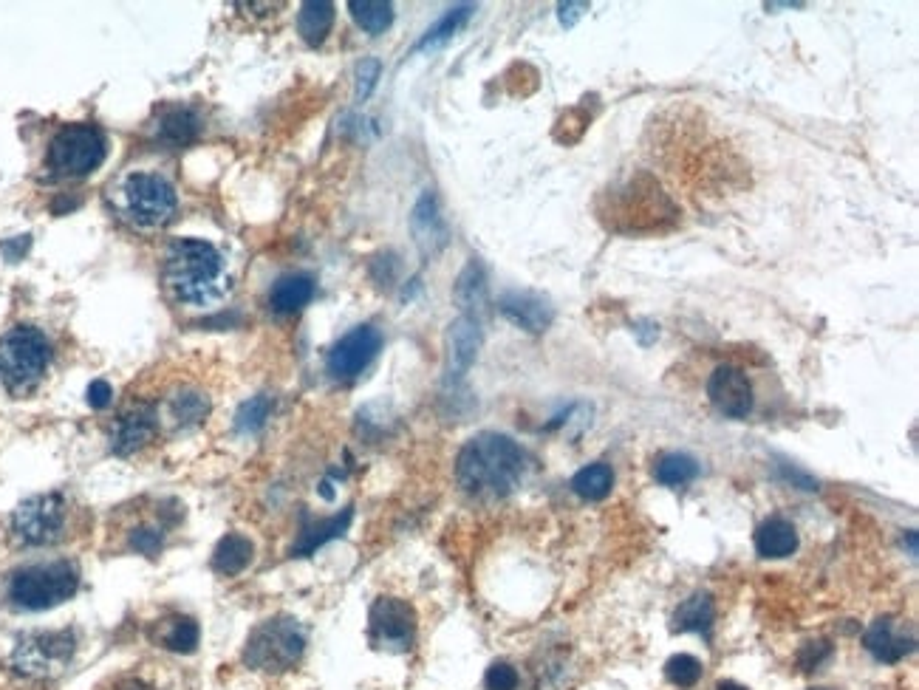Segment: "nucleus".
<instances>
[{
    "label": "nucleus",
    "mask_w": 919,
    "mask_h": 690,
    "mask_svg": "<svg viewBox=\"0 0 919 690\" xmlns=\"http://www.w3.org/2000/svg\"><path fill=\"white\" fill-rule=\"evenodd\" d=\"M586 9H589V3H560V6H558L560 26L572 29L577 20L583 17V12H586Z\"/></svg>",
    "instance_id": "obj_41"
},
{
    "label": "nucleus",
    "mask_w": 919,
    "mask_h": 690,
    "mask_svg": "<svg viewBox=\"0 0 919 690\" xmlns=\"http://www.w3.org/2000/svg\"><path fill=\"white\" fill-rule=\"evenodd\" d=\"M99 690H181L170 674H153V671H133L111 679Z\"/></svg>",
    "instance_id": "obj_33"
},
{
    "label": "nucleus",
    "mask_w": 919,
    "mask_h": 690,
    "mask_svg": "<svg viewBox=\"0 0 919 690\" xmlns=\"http://www.w3.org/2000/svg\"><path fill=\"white\" fill-rule=\"evenodd\" d=\"M252 558H255V546L249 543V538L238 535V532H230V535H224L221 543L215 546L213 569L218 575L235 577L247 569L249 563H252Z\"/></svg>",
    "instance_id": "obj_23"
},
{
    "label": "nucleus",
    "mask_w": 919,
    "mask_h": 690,
    "mask_svg": "<svg viewBox=\"0 0 919 690\" xmlns=\"http://www.w3.org/2000/svg\"><path fill=\"white\" fill-rule=\"evenodd\" d=\"M162 283L167 295L184 306H210L230 292L224 255L201 238H176L165 249Z\"/></svg>",
    "instance_id": "obj_2"
},
{
    "label": "nucleus",
    "mask_w": 919,
    "mask_h": 690,
    "mask_svg": "<svg viewBox=\"0 0 919 690\" xmlns=\"http://www.w3.org/2000/svg\"><path fill=\"white\" fill-rule=\"evenodd\" d=\"M518 671L509 665V662H495L487 668V674H484V685L487 690H515L518 688Z\"/></svg>",
    "instance_id": "obj_36"
},
{
    "label": "nucleus",
    "mask_w": 919,
    "mask_h": 690,
    "mask_svg": "<svg viewBox=\"0 0 919 690\" xmlns=\"http://www.w3.org/2000/svg\"><path fill=\"white\" fill-rule=\"evenodd\" d=\"M351 518H354V507H345V510L340 512V515H334V518H326V521L309 524L306 529H303V532H300V538H297L292 555H295V558H309V555H314L320 546H326L329 541L343 538L345 532H348V526H351Z\"/></svg>",
    "instance_id": "obj_21"
},
{
    "label": "nucleus",
    "mask_w": 919,
    "mask_h": 690,
    "mask_svg": "<svg viewBox=\"0 0 919 690\" xmlns=\"http://www.w3.org/2000/svg\"><path fill=\"white\" fill-rule=\"evenodd\" d=\"M306 654V631L292 617H272L249 634L244 662L263 674H283Z\"/></svg>",
    "instance_id": "obj_6"
},
{
    "label": "nucleus",
    "mask_w": 919,
    "mask_h": 690,
    "mask_svg": "<svg viewBox=\"0 0 919 690\" xmlns=\"http://www.w3.org/2000/svg\"><path fill=\"white\" fill-rule=\"evenodd\" d=\"M673 623L679 631H693V634H710V628L716 623V603L713 597L705 592L688 597L682 606L676 608Z\"/></svg>",
    "instance_id": "obj_25"
},
{
    "label": "nucleus",
    "mask_w": 919,
    "mask_h": 690,
    "mask_svg": "<svg viewBox=\"0 0 919 690\" xmlns=\"http://www.w3.org/2000/svg\"><path fill=\"white\" fill-rule=\"evenodd\" d=\"M476 12V6L473 3H461V6H453L450 12H444L425 34H422V40L413 46V51H427V49H436V46H442L447 43L453 34H459L467 23H470V17Z\"/></svg>",
    "instance_id": "obj_27"
},
{
    "label": "nucleus",
    "mask_w": 919,
    "mask_h": 690,
    "mask_svg": "<svg viewBox=\"0 0 919 690\" xmlns=\"http://www.w3.org/2000/svg\"><path fill=\"white\" fill-rule=\"evenodd\" d=\"M114 204L122 218L131 221L133 227L156 230V227H165L173 218L179 198H176V187L165 176L131 173L116 184Z\"/></svg>",
    "instance_id": "obj_5"
},
{
    "label": "nucleus",
    "mask_w": 919,
    "mask_h": 690,
    "mask_svg": "<svg viewBox=\"0 0 919 690\" xmlns=\"http://www.w3.org/2000/svg\"><path fill=\"white\" fill-rule=\"evenodd\" d=\"M481 343H484V331H481L478 317H470V314L456 317L447 329V377L459 382L476 362Z\"/></svg>",
    "instance_id": "obj_14"
},
{
    "label": "nucleus",
    "mask_w": 919,
    "mask_h": 690,
    "mask_svg": "<svg viewBox=\"0 0 919 690\" xmlns=\"http://www.w3.org/2000/svg\"><path fill=\"white\" fill-rule=\"evenodd\" d=\"M707 396L713 408L727 419H747L753 411V385L750 377L736 365H719L707 379Z\"/></svg>",
    "instance_id": "obj_12"
},
{
    "label": "nucleus",
    "mask_w": 919,
    "mask_h": 690,
    "mask_svg": "<svg viewBox=\"0 0 919 690\" xmlns=\"http://www.w3.org/2000/svg\"><path fill=\"white\" fill-rule=\"evenodd\" d=\"M379 74H382V66H379V60H374V57L362 60L360 66H357V99L371 97V91L377 88Z\"/></svg>",
    "instance_id": "obj_38"
},
{
    "label": "nucleus",
    "mask_w": 919,
    "mask_h": 690,
    "mask_svg": "<svg viewBox=\"0 0 919 690\" xmlns=\"http://www.w3.org/2000/svg\"><path fill=\"white\" fill-rule=\"evenodd\" d=\"M798 549V529L789 524L787 518L772 515L755 529V552L761 558L781 560L789 558Z\"/></svg>",
    "instance_id": "obj_19"
},
{
    "label": "nucleus",
    "mask_w": 919,
    "mask_h": 690,
    "mask_svg": "<svg viewBox=\"0 0 919 690\" xmlns=\"http://www.w3.org/2000/svg\"><path fill=\"white\" fill-rule=\"evenodd\" d=\"M111 399H114V388H111L105 379H94V382L88 385V405H91V408L102 411V408L111 405Z\"/></svg>",
    "instance_id": "obj_39"
},
{
    "label": "nucleus",
    "mask_w": 919,
    "mask_h": 690,
    "mask_svg": "<svg viewBox=\"0 0 919 690\" xmlns=\"http://www.w3.org/2000/svg\"><path fill=\"white\" fill-rule=\"evenodd\" d=\"M167 526H170V521L136 524L128 532V549H133L136 555H145V558H156L165 549Z\"/></svg>",
    "instance_id": "obj_32"
},
{
    "label": "nucleus",
    "mask_w": 919,
    "mask_h": 690,
    "mask_svg": "<svg viewBox=\"0 0 919 690\" xmlns=\"http://www.w3.org/2000/svg\"><path fill=\"white\" fill-rule=\"evenodd\" d=\"M371 640L388 651H408L416 640V611L399 597H379L371 606Z\"/></svg>",
    "instance_id": "obj_10"
},
{
    "label": "nucleus",
    "mask_w": 919,
    "mask_h": 690,
    "mask_svg": "<svg viewBox=\"0 0 919 690\" xmlns=\"http://www.w3.org/2000/svg\"><path fill=\"white\" fill-rule=\"evenodd\" d=\"M156 425L159 419L150 405H133L125 413H119L111 428V450L116 456H133L156 436Z\"/></svg>",
    "instance_id": "obj_15"
},
{
    "label": "nucleus",
    "mask_w": 919,
    "mask_h": 690,
    "mask_svg": "<svg viewBox=\"0 0 919 690\" xmlns=\"http://www.w3.org/2000/svg\"><path fill=\"white\" fill-rule=\"evenodd\" d=\"M812 690H829V688H812Z\"/></svg>",
    "instance_id": "obj_43"
},
{
    "label": "nucleus",
    "mask_w": 919,
    "mask_h": 690,
    "mask_svg": "<svg viewBox=\"0 0 919 690\" xmlns=\"http://www.w3.org/2000/svg\"><path fill=\"white\" fill-rule=\"evenodd\" d=\"M314 289H317V283L306 272L283 275V278L275 280V286L269 292V306H272V312L278 314H295L303 306H309V300L314 297Z\"/></svg>",
    "instance_id": "obj_20"
},
{
    "label": "nucleus",
    "mask_w": 919,
    "mask_h": 690,
    "mask_svg": "<svg viewBox=\"0 0 919 690\" xmlns=\"http://www.w3.org/2000/svg\"><path fill=\"white\" fill-rule=\"evenodd\" d=\"M153 637H156L159 645H165L167 651H173V654H190V651H196L198 645V623L193 617L173 614V617H167V620L159 623Z\"/></svg>",
    "instance_id": "obj_26"
},
{
    "label": "nucleus",
    "mask_w": 919,
    "mask_h": 690,
    "mask_svg": "<svg viewBox=\"0 0 919 690\" xmlns=\"http://www.w3.org/2000/svg\"><path fill=\"white\" fill-rule=\"evenodd\" d=\"M54 360L49 337L37 326H12L0 334V394L29 396L40 388Z\"/></svg>",
    "instance_id": "obj_3"
},
{
    "label": "nucleus",
    "mask_w": 919,
    "mask_h": 690,
    "mask_svg": "<svg viewBox=\"0 0 919 690\" xmlns=\"http://www.w3.org/2000/svg\"><path fill=\"white\" fill-rule=\"evenodd\" d=\"M80 592V572L74 563L57 560V563H37L17 569L9 577L6 600L20 611H46V608L63 606L74 594Z\"/></svg>",
    "instance_id": "obj_4"
},
{
    "label": "nucleus",
    "mask_w": 919,
    "mask_h": 690,
    "mask_svg": "<svg viewBox=\"0 0 919 690\" xmlns=\"http://www.w3.org/2000/svg\"><path fill=\"white\" fill-rule=\"evenodd\" d=\"M382 348V334L374 326H357L331 345L326 368L334 379H354L371 365Z\"/></svg>",
    "instance_id": "obj_11"
},
{
    "label": "nucleus",
    "mask_w": 919,
    "mask_h": 690,
    "mask_svg": "<svg viewBox=\"0 0 919 690\" xmlns=\"http://www.w3.org/2000/svg\"><path fill=\"white\" fill-rule=\"evenodd\" d=\"M167 413H170V419H173L179 428H196V425H201V422L207 419V413H210V399L204 394H198V391H193V388H184V391H179V394L170 399Z\"/></svg>",
    "instance_id": "obj_29"
},
{
    "label": "nucleus",
    "mask_w": 919,
    "mask_h": 690,
    "mask_svg": "<svg viewBox=\"0 0 919 690\" xmlns=\"http://www.w3.org/2000/svg\"><path fill=\"white\" fill-rule=\"evenodd\" d=\"M498 312L507 317L512 326L529 331V334H543L555 320V306L549 297L529 292V289H512L498 297Z\"/></svg>",
    "instance_id": "obj_13"
},
{
    "label": "nucleus",
    "mask_w": 919,
    "mask_h": 690,
    "mask_svg": "<svg viewBox=\"0 0 919 690\" xmlns=\"http://www.w3.org/2000/svg\"><path fill=\"white\" fill-rule=\"evenodd\" d=\"M269 413H272V396H252L247 402H241V408L235 411V430L238 433H258L266 425Z\"/></svg>",
    "instance_id": "obj_34"
},
{
    "label": "nucleus",
    "mask_w": 919,
    "mask_h": 690,
    "mask_svg": "<svg viewBox=\"0 0 919 690\" xmlns=\"http://www.w3.org/2000/svg\"><path fill=\"white\" fill-rule=\"evenodd\" d=\"M108 156V139L99 131L97 125L88 122H77V125H66L54 133L49 142V165L51 176L57 179H85L97 170Z\"/></svg>",
    "instance_id": "obj_7"
},
{
    "label": "nucleus",
    "mask_w": 919,
    "mask_h": 690,
    "mask_svg": "<svg viewBox=\"0 0 919 690\" xmlns=\"http://www.w3.org/2000/svg\"><path fill=\"white\" fill-rule=\"evenodd\" d=\"M32 249V235H17V238H9V241H3L0 244V252H3V258L6 261H23V255Z\"/></svg>",
    "instance_id": "obj_40"
},
{
    "label": "nucleus",
    "mask_w": 919,
    "mask_h": 690,
    "mask_svg": "<svg viewBox=\"0 0 919 690\" xmlns=\"http://www.w3.org/2000/svg\"><path fill=\"white\" fill-rule=\"evenodd\" d=\"M453 297L464 309V314H470V317H476V312H481L487 306V272H484V266L476 258L461 269Z\"/></svg>",
    "instance_id": "obj_22"
},
{
    "label": "nucleus",
    "mask_w": 919,
    "mask_h": 690,
    "mask_svg": "<svg viewBox=\"0 0 919 690\" xmlns=\"http://www.w3.org/2000/svg\"><path fill=\"white\" fill-rule=\"evenodd\" d=\"M331 26H334V3L329 0H309L300 6L297 15V32L309 43V46H320L329 37Z\"/></svg>",
    "instance_id": "obj_24"
},
{
    "label": "nucleus",
    "mask_w": 919,
    "mask_h": 690,
    "mask_svg": "<svg viewBox=\"0 0 919 690\" xmlns=\"http://www.w3.org/2000/svg\"><path fill=\"white\" fill-rule=\"evenodd\" d=\"M665 676L676 688H693L702 679V662L690 654H676L665 662Z\"/></svg>",
    "instance_id": "obj_35"
},
{
    "label": "nucleus",
    "mask_w": 919,
    "mask_h": 690,
    "mask_svg": "<svg viewBox=\"0 0 919 690\" xmlns=\"http://www.w3.org/2000/svg\"><path fill=\"white\" fill-rule=\"evenodd\" d=\"M863 645L877 662L894 665L914 651V634H903L894 617H880L866 628Z\"/></svg>",
    "instance_id": "obj_17"
},
{
    "label": "nucleus",
    "mask_w": 919,
    "mask_h": 690,
    "mask_svg": "<svg viewBox=\"0 0 919 690\" xmlns=\"http://www.w3.org/2000/svg\"><path fill=\"white\" fill-rule=\"evenodd\" d=\"M68 501L60 493H40L26 498L12 515V532L26 546H51L68 535Z\"/></svg>",
    "instance_id": "obj_8"
},
{
    "label": "nucleus",
    "mask_w": 919,
    "mask_h": 690,
    "mask_svg": "<svg viewBox=\"0 0 919 690\" xmlns=\"http://www.w3.org/2000/svg\"><path fill=\"white\" fill-rule=\"evenodd\" d=\"M348 9H351V17L357 20V26L368 34H382L394 23V6L385 0H351Z\"/></svg>",
    "instance_id": "obj_30"
},
{
    "label": "nucleus",
    "mask_w": 919,
    "mask_h": 690,
    "mask_svg": "<svg viewBox=\"0 0 919 690\" xmlns=\"http://www.w3.org/2000/svg\"><path fill=\"white\" fill-rule=\"evenodd\" d=\"M74 651H77L74 631H34L17 640L12 651V668L32 679H49L66 671Z\"/></svg>",
    "instance_id": "obj_9"
},
{
    "label": "nucleus",
    "mask_w": 919,
    "mask_h": 690,
    "mask_svg": "<svg viewBox=\"0 0 919 690\" xmlns=\"http://www.w3.org/2000/svg\"><path fill=\"white\" fill-rule=\"evenodd\" d=\"M611 487H614V470L608 464H603V461L577 470L575 478H572V490L583 501H603L611 493Z\"/></svg>",
    "instance_id": "obj_28"
},
{
    "label": "nucleus",
    "mask_w": 919,
    "mask_h": 690,
    "mask_svg": "<svg viewBox=\"0 0 919 690\" xmlns=\"http://www.w3.org/2000/svg\"><path fill=\"white\" fill-rule=\"evenodd\" d=\"M716 690H747V688H744V685H739V682H719V685H716Z\"/></svg>",
    "instance_id": "obj_42"
},
{
    "label": "nucleus",
    "mask_w": 919,
    "mask_h": 690,
    "mask_svg": "<svg viewBox=\"0 0 919 690\" xmlns=\"http://www.w3.org/2000/svg\"><path fill=\"white\" fill-rule=\"evenodd\" d=\"M411 232L425 255H436L447 247V224H444L439 198L433 190H425L411 213Z\"/></svg>",
    "instance_id": "obj_16"
},
{
    "label": "nucleus",
    "mask_w": 919,
    "mask_h": 690,
    "mask_svg": "<svg viewBox=\"0 0 919 690\" xmlns=\"http://www.w3.org/2000/svg\"><path fill=\"white\" fill-rule=\"evenodd\" d=\"M829 657H832V645L826 640L806 642L804 648H801V654H798V665H801L804 671H818Z\"/></svg>",
    "instance_id": "obj_37"
},
{
    "label": "nucleus",
    "mask_w": 919,
    "mask_h": 690,
    "mask_svg": "<svg viewBox=\"0 0 919 690\" xmlns=\"http://www.w3.org/2000/svg\"><path fill=\"white\" fill-rule=\"evenodd\" d=\"M198 136H201V116L187 105H176L165 111L156 119V128H153V139L167 150L190 148Z\"/></svg>",
    "instance_id": "obj_18"
},
{
    "label": "nucleus",
    "mask_w": 919,
    "mask_h": 690,
    "mask_svg": "<svg viewBox=\"0 0 919 690\" xmlns=\"http://www.w3.org/2000/svg\"><path fill=\"white\" fill-rule=\"evenodd\" d=\"M524 447L504 433L484 430L461 447L456 459V478L461 490L476 498H507L521 487L526 476Z\"/></svg>",
    "instance_id": "obj_1"
},
{
    "label": "nucleus",
    "mask_w": 919,
    "mask_h": 690,
    "mask_svg": "<svg viewBox=\"0 0 919 690\" xmlns=\"http://www.w3.org/2000/svg\"><path fill=\"white\" fill-rule=\"evenodd\" d=\"M654 476L665 487H685L699 476V461L688 453H665L654 467Z\"/></svg>",
    "instance_id": "obj_31"
}]
</instances>
